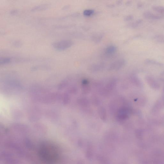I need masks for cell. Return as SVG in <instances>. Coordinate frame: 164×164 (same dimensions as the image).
Wrapping results in <instances>:
<instances>
[{
  "mask_svg": "<svg viewBox=\"0 0 164 164\" xmlns=\"http://www.w3.org/2000/svg\"><path fill=\"white\" fill-rule=\"evenodd\" d=\"M38 155L41 161L44 164H57L60 157L58 148L50 142H45L40 144Z\"/></svg>",
  "mask_w": 164,
  "mask_h": 164,
  "instance_id": "1",
  "label": "cell"
},
{
  "mask_svg": "<svg viewBox=\"0 0 164 164\" xmlns=\"http://www.w3.org/2000/svg\"><path fill=\"white\" fill-rule=\"evenodd\" d=\"M73 44V41L69 40H64L54 42L52 44L54 49L58 51H63L69 49Z\"/></svg>",
  "mask_w": 164,
  "mask_h": 164,
  "instance_id": "2",
  "label": "cell"
},
{
  "mask_svg": "<svg viewBox=\"0 0 164 164\" xmlns=\"http://www.w3.org/2000/svg\"><path fill=\"white\" fill-rule=\"evenodd\" d=\"M143 16L147 19L153 20H160L164 18V15L154 14L149 11H146L143 13Z\"/></svg>",
  "mask_w": 164,
  "mask_h": 164,
  "instance_id": "3",
  "label": "cell"
},
{
  "mask_svg": "<svg viewBox=\"0 0 164 164\" xmlns=\"http://www.w3.org/2000/svg\"><path fill=\"white\" fill-rule=\"evenodd\" d=\"M125 63V61L124 59L118 60L111 64L110 68L111 70L120 68L124 65Z\"/></svg>",
  "mask_w": 164,
  "mask_h": 164,
  "instance_id": "4",
  "label": "cell"
},
{
  "mask_svg": "<svg viewBox=\"0 0 164 164\" xmlns=\"http://www.w3.org/2000/svg\"><path fill=\"white\" fill-rule=\"evenodd\" d=\"M50 5L48 4H43L37 5L32 8V12L40 11L46 10L49 8Z\"/></svg>",
  "mask_w": 164,
  "mask_h": 164,
  "instance_id": "5",
  "label": "cell"
},
{
  "mask_svg": "<svg viewBox=\"0 0 164 164\" xmlns=\"http://www.w3.org/2000/svg\"><path fill=\"white\" fill-rule=\"evenodd\" d=\"M117 48L114 45H110L107 47L105 50V52L106 54L108 55H111V54H114L116 52Z\"/></svg>",
  "mask_w": 164,
  "mask_h": 164,
  "instance_id": "6",
  "label": "cell"
},
{
  "mask_svg": "<svg viewBox=\"0 0 164 164\" xmlns=\"http://www.w3.org/2000/svg\"><path fill=\"white\" fill-rule=\"evenodd\" d=\"M153 10L158 13L159 14L164 15V6L155 5L152 6Z\"/></svg>",
  "mask_w": 164,
  "mask_h": 164,
  "instance_id": "7",
  "label": "cell"
},
{
  "mask_svg": "<svg viewBox=\"0 0 164 164\" xmlns=\"http://www.w3.org/2000/svg\"><path fill=\"white\" fill-rule=\"evenodd\" d=\"M144 62L147 64H153V65L160 66H162L163 65V64L162 63L160 62L155 60L151 59H147L144 60Z\"/></svg>",
  "mask_w": 164,
  "mask_h": 164,
  "instance_id": "8",
  "label": "cell"
},
{
  "mask_svg": "<svg viewBox=\"0 0 164 164\" xmlns=\"http://www.w3.org/2000/svg\"><path fill=\"white\" fill-rule=\"evenodd\" d=\"M12 62V58L8 57H1L0 64L1 65H5Z\"/></svg>",
  "mask_w": 164,
  "mask_h": 164,
  "instance_id": "9",
  "label": "cell"
},
{
  "mask_svg": "<svg viewBox=\"0 0 164 164\" xmlns=\"http://www.w3.org/2000/svg\"><path fill=\"white\" fill-rule=\"evenodd\" d=\"M153 38L158 43H164V36L162 35H156L153 36Z\"/></svg>",
  "mask_w": 164,
  "mask_h": 164,
  "instance_id": "10",
  "label": "cell"
},
{
  "mask_svg": "<svg viewBox=\"0 0 164 164\" xmlns=\"http://www.w3.org/2000/svg\"><path fill=\"white\" fill-rule=\"evenodd\" d=\"M143 22V19H139L131 24V27L133 28H136L142 24Z\"/></svg>",
  "mask_w": 164,
  "mask_h": 164,
  "instance_id": "11",
  "label": "cell"
},
{
  "mask_svg": "<svg viewBox=\"0 0 164 164\" xmlns=\"http://www.w3.org/2000/svg\"><path fill=\"white\" fill-rule=\"evenodd\" d=\"M94 11L92 9H86L84 11L83 15L86 17H89L94 14Z\"/></svg>",
  "mask_w": 164,
  "mask_h": 164,
  "instance_id": "12",
  "label": "cell"
},
{
  "mask_svg": "<svg viewBox=\"0 0 164 164\" xmlns=\"http://www.w3.org/2000/svg\"><path fill=\"white\" fill-rule=\"evenodd\" d=\"M13 46L16 47H20L22 45V42L18 40H15L12 42V43Z\"/></svg>",
  "mask_w": 164,
  "mask_h": 164,
  "instance_id": "13",
  "label": "cell"
},
{
  "mask_svg": "<svg viewBox=\"0 0 164 164\" xmlns=\"http://www.w3.org/2000/svg\"><path fill=\"white\" fill-rule=\"evenodd\" d=\"M18 10L16 9H13L9 11V13L11 15H14L17 14Z\"/></svg>",
  "mask_w": 164,
  "mask_h": 164,
  "instance_id": "14",
  "label": "cell"
},
{
  "mask_svg": "<svg viewBox=\"0 0 164 164\" xmlns=\"http://www.w3.org/2000/svg\"><path fill=\"white\" fill-rule=\"evenodd\" d=\"M133 18L134 17L133 15H129L127 17L125 18V20L127 21L131 20L133 19Z\"/></svg>",
  "mask_w": 164,
  "mask_h": 164,
  "instance_id": "15",
  "label": "cell"
},
{
  "mask_svg": "<svg viewBox=\"0 0 164 164\" xmlns=\"http://www.w3.org/2000/svg\"><path fill=\"white\" fill-rule=\"evenodd\" d=\"M144 5L143 3H138L137 4V8H138L140 9L143 7Z\"/></svg>",
  "mask_w": 164,
  "mask_h": 164,
  "instance_id": "16",
  "label": "cell"
},
{
  "mask_svg": "<svg viewBox=\"0 0 164 164\" xmlns=\"http://www.w3.org/2000/svg\"></svg>",
  "mask_w": 164,
  "mask_h": 164,
  "instance_id": "17",
  "label": "cell"
}]
</instances>
